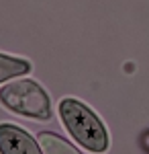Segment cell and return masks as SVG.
<instances>
[{
    "mask_svg": "<svg viewBox=\"0 0 149 154\" xmlns=\"http://www.w3.org/2000/svg\"><path fill=\"white\" fill-rule=\"evenodd\" d=\"M59 115L69 134L90 152H104L108 148V134L102 121L84 103L76 99H66L59 103Z\"/></svg>",
    "mask_w": 149,
    "mask_h": 154,
    "instance_id": "6da1fadb",
    "label": "cell"
},
{
    "mask_svg": "<svg viewBox=\"0 0 149 154\" xmlns=\"http://www.w3.org/2000/svg\"><path fill=\"white\" fill-rule=\"evenodd\" d=\"M0 103L10 111L33 119H49L51 117V103L49 95L29 78H21L0 88Z\"/></svg>",
    "mask_w": 149,
    "mask_h": 154,
    "instance_id": "7a4b0ae2",
    "label": "cell"
},
{
    "mask_svg": "<svg viewBox=\"0 0 149 154\" xmlns=\"http://www.w3.org/2000/svg\"><path fill=\"white\" fill-rule=\"evenodd\" d=\"M0 154H41V150L19 125L0 123Z\"/></svg>",
    "mask_w": 149,
    "mask_h": 154,
    "instance_id": "3957f363",
    "label": "cell"
},
{
    "mask_svg": "<svg viewBox=\"0 0 149 154\" xmlns=\"http://www.w3.org/2000/svg\"><path fill=\"white\" fill-rule=\"evenodd\" d=\"M29 70H31V64L27 60L0 54V82H4L8 78H16L21 74H27Z\"/></svg>",
    "mask_w": 149,
    "mask_h": 154,
    "instance_id": "277c9868",
    "label": "cell"
},
{
    "mask_svg": "<svg viewBox=\"0 0 149 154\" xmlns=\"http://www.w3.org/2000/svg\"><path fill=\"white\" fill-rule=\"evenodd\" d=\"M39 144L45 154H80L76 148H72L66 140H61L59 136L51 131H41L39 134Z\"/></svg>",
    "mask_w": 149,
    "mask_h": 154,
    "instance_id": "5b68a950",
    "label": "cell"
},
{
    "mask_svg": "<svg viewBox=\"0 0 149 154\" xmlns=\"http://www.w3.org/2000/svg\"><path fill=\"white\" fill-rule=\"evenodd\" d=\"M145 146H147V148H149V136H147V138H145Z\"/></svg>",
    "mask_w": 149,
    "mask_h": 154,
    "instance_id": "8992f818",
    "label": "cell"
}]
</instances>
